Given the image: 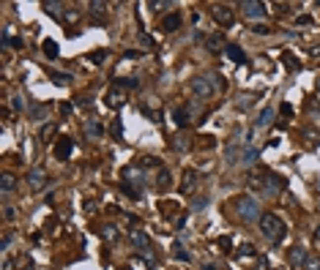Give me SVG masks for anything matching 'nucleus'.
Here are the masks:
<instances>
[{"label": "nucleus", "mask_w": 320, "mask_h": 270, "mask_svg": "<svg viewBox=\"0 0 320 270\" xmlns=\"http://www.w3.org/2000/svg\"><path fill=\"white\" fill-rule=\"evenodd\" d=\"M238 8H241V14L249 17V19H260L263 14H266V3H260V0H241Z\"/></svg>", "instance_id": "nucleus-5"}, {"label": "nucleus", "mask_w": 320, "mask_h": 270, "mask_svg": "<svg viewBox=\"0 0 320 270\" xmlns=\"http://www.w3.org/2000/svg\"><path fill=\"white\" fill-rule=\"evenodd\" d=\"M260 232L274 243V246H279V243L284 240V235H287V227H284V221L277 213H263L260 216Z\"/></svg>", "instance_id": "nucleus-2"}, {"label": "nucleus", "mask_w": 320, "mask_h": 270, "mask_svg": "<svg viewBox=\"0 0 320 270\" xmlns=\"http://www.w3.org/2000/svg\"><path fill=\"white\" fill-rule=\"evenodd\" d=\"M225 55H227V60H233V63H238V66L246 63V55H243V49L238 47V44H225Z\"/></svg>", "instance_id": "nucleus-14"}, {"label": "nucleus", "mask_w": 320, "mask_h": 270, "mask_svg": "<svg viewBox=\"0 0 320 270\" xmlns=\"http://www.w3.org/2000/svg\"><path fill=\"white\" fill-rule=\"evenodd\" d=\"M205 44H208V49H211V52H216V49L222 47V33H213V35H211V38H208Z\"/></svg>", "instance_id": "nucleus-36"}, {"label": "nucleus", "mask_w": 320, "mask_h": 270, "mask_svg": "<svg viewBox=\"0 0 320 270\" xmlns=\"http://www.w3.org/2000/svg\"><path fill=\"white\" fill-rule=\"evenodd\" d=\"M126 101H129V93H126L123 88H113V90H107V96H104V106H107V109H120Z\"/></svg>", "instance_id": "nucleus-6"}, {"label": "nucleus", "mask_w": 320, "mask_h": 270, "mask_svg": "<svg viewBox=\"0 0 320 270\" xmlns=\"http://www.w3.org/2000/svg\"><path fill=\"white\" fill-rule=\"evenodd\" d=\"M55 131H58V126H55V123H47V126L41 129V142H49V139L55 136Z\"/></svg>", "instance_id": "nucleus-34"}, {"label": "nucleus", "mask_w": 320, "mask_h": 270, "mask_svg": "<svg viewBox=\"0 0 320 270\" xmlns=\"http://www.w3.org/2000/svg\"><path fill=\"white\" fill-rule=\"evenodd\" d=\"M63 17H66V22H77V19H80V11H77V8H69Z\"/></svg>", "instance_id": "nucleus-45"}, {"label": "nucleus", "mask_w": 320, "mask_h": 270, "mask_svg": "<svg viewBox=\"0 0 320 270\" xmlns=\"http://www.w3.org/2000/svg\"><path fill=\"white\" fill-rule=\"evenodd\" d=\"M195 183H197V172H195V169H184V177H181V186H178V188H181V194H189Z\"/></svg>", "instance_id": "nucleus-16"}, {"label": "nucleus", "mask_w": 320, "mask_h": 270, "mask_svg": "<svg viewBox=\"0 0 320 270\" xmlns=\"http://www.w3.org/2000/svg\"><path fill=\"white\" fill-rule=\"evenodd\" d=\"M142 167H154V169H161V159H159V156H148V159L142 161Z\"/></svg>", "instance_id": "nucleus-40"}, {"label": "nucleus", "mask_w": 320, "mask_h": 270, "mask_svg": "<svg viewBox=\"0 0 320 270\" xmlns=\"http://www.w3.org/2000/svg\"><path fill=\"white\" fill-rule=\"evenodd\" d=\"M41 47H44V55H47V58H58V55H60L58 41H52V38H47V41H44Z\"/></svg>", "instance_id": "nucleus-30"}, {"label": "nucleus", "mask_w": 320, "mask_h": 270, "mask_svg": "<svg viewBox=\"0 0 320 270\" xmlns=\"http://www.w3.org/2000/svg\"><path fill=\"white\" fill-rule=\"evenodd\" d=\"M241 150H243L241 145H230V147H227V150H225L227 164H238V161H241Z\"/></svg>", "instance_id": "nucleus-26"}, {"label": "nucleus", "mask_w": 320, "mask_h": 270, "mask_svg": "<svg viewBox=\"0 0 320 270\" xmlns=\"http://www.w3.org/2000/svg\"><path fill=\"white\" fill-rule=\"evenodd\" d=\"M287 259H290L293 268H304V265H307V259H309V254L304 251L301 246H293L290 251H287Z\"/></svg>", "instance_id": "nucleus-13"}, {"label": "nucleus", "mask_w": 320, "mask_h": 270, "mask_svg": "<svg viewBox=\"0 0 320 270\" xmlns=\"http://www.w3.org/2000/svg\"><path fill=\"white\" fill-rule=\"evenodd\" d=\"M202 270H213V265H205V268H202Z\"/></svg>", "instance_id": "nucleus-58"}, {"label": "nucleus", "mask_w": 320, "mask_h": 270, "mask_svg": "<svg viewBox=\"0 0 320 270\" xmlns=\"http://www.w3.org/2000/svg\"><path fill=\"white\" fill-rule=\"evenodd\" d=\"M205 205H208V200H205V197H197V200L192 202V210H202Z\"/></svg>", "instance_id": "nucleus-46"}, {"label": "nucleus", "mask_w": 320, "mask_h": 270, "mask_svg": "<svg viewBox=\"0 0 320 270\" xmlns=\"http://www.w3.org/2000/svg\"><path fill=\"white\" fill-rule=\"evenodd\" d=\"M3 218H6V221H14V218H17V210H14L11 205H6V210H3Z\"/></svg>", "instance_id": "nucleus-48"}, {"label": "nucleus", "mask_w": 320, "mask_h": 270, "mask_svg": "<svg viewBox=\"0 0 320 270\" xmlns=\"http://www.w3.org/2000/svg\"><path fill=\"white\" fill-rule=\"evenodd\" d=\"M120 191H123L129 200H140V188H134L131 183H123V186H120Z\"/></svg>", "instance_id": "nucleus-33"}, {"label": "nucleus", "mask_w": 320, "mask_h": 270, "mask_svg": "<svg viewBox=\"0 0 320 270\" xmlns=\"http://www.w3.org/2000/svg\"><path fill=\"white\" fill-rule=\"evenodd\" d=\"M142 262L148 265V268H154V265H156V257H154V254H142Z\"/></svg>", "instance_id": "nucleus-49"}, {"label": "nucleus", "mask_w": 320, "mask_h": 270, "mask_svg": "<svg viewBox=\"0 0 320 270\" xmlns=\"http://www.w3.org/2000/svg\"><path fill=\"white\" fill-rule=\"evenodd\" d=\"M178 28H181V14L178 11L167 14L164 22H161V30H164V33H172V30H178Z\"/></svg>", "instance_id": "nucleus-17"}, {"label": "nucleus", "mask_w": 320, "mask_h": 270, "mask_svg": "<svg viewBox=\"0 0 320 270\" xmlns=\"http://www.w3.org/2000/svg\"><path fill=\"white\" fill-rule=\"evenodd\" d=\"M123 183H131V186H145L148 183V175H145V169L137 164H129L123 169Z\"/></svg>", "instance_id": "nucleus-7"}, {"label": "nucleus", "mask_w": 320, "mask_h": 270, "mask_svg": "<svg viewBox=\"0 0 320 270\" xmlns=\"http://www.w3.org/2000/svg\"><path fill=\"white\" fill-rule=\"evenodd\" d=\"M126 58H131V60H134V58H142V52H140V49H126Z\"/></svg>", "instance_id": "nucleus-52"}, {"label": "nucleus", "mask_w": 320, "mask_h": 270, "mask_svg": "<svg viewBox=\"0 0 320 270\" xmlns=\"http://www.w3.org/2000/svg\"><path fill=\"white\" fill-rule=\"evenodd\" d=\"M11 47H14V49H22L25 41H22V38H11Z\"/></svg>", "instance_id": "nucleus-54"}, {"label": "nucleus", "mask_w": 320, "mask_h": 270, "mask_svg": "<svg viewBox=\"0 0 320 270\" xmlns=\"http://www.w3.org/2000/svg\"><path fill=\"white\" fill-rule=\"evenodd\" d=\"M211 17L216 25H222V28H233L236 25V14H233L230 6H225V3H216V6L211 8Z\"/></svg>", "instance_id": "nucleus-4"}, {"label": "nucleus", "mask_w": 320, "mask_h": 270, "mask_svg": "<svg viewBox=\"0 0 320 270\" xmlns=\"http://www.w3.org/2000/svg\"><path fill=\"white\" fill-rule=\"evenodd\" d=\"M252 33H257V35H268V33H271V28H268V25H252Z\"/></svg>", "instance_id": "nucleus-44"}, {"label": "nucleus", "mask_w": 320, "mask_h": 270, "mask_svg": "<svg viewBox=\"0 0 320 270\" xmlns=\"http://www.w3.org/2000/svg\"><path fill=\"white\" fill-rule=\"evenodd\" d=\"M0 188H3V194H11L14 188H17V177H14L11 172H3V177H0Z\"/></svg>", "instance_id": "nucleus-21"}, {"label": "nucleus", "mask_w": 320, "mask_h": 270, "mask_svg": "<svg viewBox=\"0 0 320 270\" xmlns=\"http://www.w3.org/2000/svg\"><path fill=\"white\" fill-rule=\"evenodd\" d=\"M172 120H175L178 129H186V126H189V120H192V106H189V104H186V106H178V109L172 112Z\"/></svg>", "instance_id": "nucleus-12"}, {"label": "nucleus", "mask_w": 320, "mask_h": 270, "mask_svg": "<svg viewBox=\"0 0 320 270\" xmlns=\"http://www.w3.org/2000/svg\"><path fill=\"white\" fill-rule=\"evenodd\" d=\"M257 270H268V259L260 257V262H257Z\"/></svg>", "instance_id": "nucleus-55"}, {"label": "nucleus", "mask_w": 320, "mask_h": 270, "mask_svg": "<svg viewBox=\"0 0 320 270\" xmlns=\"http://www.w3.org/2000/svg\"><path fill=\"white\" fill-rule=\"evenodd\" d=\"M85 134L88 136H93V139H99V136H104V126L99 123V120H85Z\"/></svg>", "instance_id": "nucleus-18"}, {"label": "nucleus", "mask_w": 320, "mask_h": 270, "mask_svg": "<svg viewBox=\"0 0 320 270\" xmlns=\"http://www.w3.org/2000/svg\"><path fill=\"white\" fill-rule=\"evenodd\" d=\"M315 240H318V243H320V227H318V229H315Z\"/></svg>", "instance_id": "nucleus-57"}, {"label": "nucleus", "mask_w": 320, "mask_h": 270, "mask_svg": "<svg viewBox=\"0 0 320 270\" xmlns=\"http://www.w3.org/2000/svg\"><path fill=\"white\" fill-rule=\"evenodd\" d=\"M216 243H219V248H222V251H230V248H233V237H227V235H222Z\"/></svg>", "instance_id": "nucleus-42"}, {"label": "nucleus", "mask_w": 320, "mask_h": 270, "mask_svg": "<svg viewBox=\"0 0 320 270\" xmlns=\"http://www.w3.org/2000/svg\"><path fill=\"white\" fill-rule=\"evenodd\" d=\"M170 6H172V3H167V0H151V3H148V8H151V11H156V14L164 11V8H170Z\"/></svg>", "instance_id": "nucleus-35"}, {"label": "nucleus", "mask_w": 320, "mask_h": 270, "mask_svg": "<svg viewBox=\"0 0 320 270\" xmlns=\"http://www.w3.org/2000/svg\"><path fill=\"white\" fill-rule=\"evenodd\" d=\"M49 76H52V82H55V85H63V88H66V85H71V76H69V74H60V71H52Z\"/></svg>", "instance_id": "nucleus-32"}, {"label": "nucleus", "mask_w": 320, "mask_h": 270, "mask_svg": "<svg viewBox=\"0 0 320 270\" xmlns=\"http://www.w3.org/2000/svg\"><path fill=\"white\" fill-rule=\"evenodd\" d=\"M129 243L134 248H140V251H148L151 248V237L142 232V229H129Z\"/></svg>", "instance_id": "nucleus-9"}, {"label": "nucleus", "mask_w": 320, "mask_h": 270, "mask_svg": "<svg viewBox=\"0 0 320 270\" xmlns=\"http://www.w3.org/2000/svg\"><path fill=\"white\" fill-rule=\"evenodd\" d=\"M170 186H172V177H170V172H167L164 167H161L159 175H156V188H159V191H167Z\"/></svg>", "instance_id": "nucleus-22"}, {"label": "nucleus", "mask_w": 320, "mask_h": 270, "mask_svg": "<svg viewBox=\"0 0 320 270\" xmlns=\"http://www.w3.org/2000/svg\"><path fill=\"white\" fill-rule=\"evenodd\" d=\"M41 8L47 14H52V17H58V11H63V3H58V0H44Z\"/></svg>", "instance_id": "nucleus-27"}, {"label": "nucleus", "mask_w": 320, "mask_h": 270, "mask_svg": "<svg viewBox=\"0 0 320 270\" xmlns=\"http://www.w3.org/2000/svg\"><path fill=\"white\" fill-rule=\"evenodd\" d=\"M208 82H211V88L213 90H225L227 88V82H225V76H222V74H216V71H208Z\"/></svg>", "instance_id": "nucleus-25"}, {"label": "nucleus", "mask_w": 320, "mask_h": 270, "mask_svg": "<svg viewBox=\"0 0 320 270\" xmlns=\"http://www.w3.org/2000/svg\"><path fill=\"white\" fill-rule=\"evenodd\" d=\"M249 183H252V188L260 191L263 197H277L279 191H284V186H287V180H284L282 175H277V172H271V169H252L249 172Z\"/></svg>", "instance_id": "nucleus-1"}, {"label": "nucleus", "mask_w": 320, "mask_h": 270, "mask_svg": "<svg viewBox=\"0 0 320 270\" xmlns=\"http://www.w3.org/2000/svg\"><path fill=\"white\" fill-rule=\"evenodd\" d=\"M274 118H277V109H274V106H266V109L260 112V118L255 120V129H268V126H274Z\"/></svg>", "instance_id": "nucleus-15"}, {"label": "nucleus", "mask_w": 320, "mask_h": 270, "mask_svg": "<svg viewBox=\"0 0 320 270\" xmlns=\"http://www.w3.org/2000/svg\"><path fill=\"white\" fill-rule=\"evenodd\" d=\"M11 240H14V235H3V243H0V248H3V251H6V248L11 246Z\"/></svg>", "instance_id": "nucleus-51"}, {"label": "nucleus", "mask_w": 320, "mask_h": 270, "mask_svg": "<svg viewBox=\"0 0 320 270\" xmlns=\"http://www.w3.org/2000/svg\"><path fill=\"white\" fill-rule=\"evenodd\" d=\"M304 270H320V257H309L307 265H304Z\"/></svg>", "instance_id": "nucleus-43"}, {"label": "nucleus", "mask_w": 320, "mask_h": 270, "mask_svg": "<svg viewBox=\"0 0 320 270\" xmlns=\"http://www.w3.org/2000/svg\"><path fill=\"white\" fill-rule=\"evenodd\" d=\"M71 109H74L71 104H60V115H63V118H69V115H71Z\"/></svg>", "instance_id": "nucleus-50"}, {"label": "nucleus", "mask_w": 320, "mask_h": 270, "mask_svg": "<svg viewBox=\"0 0 320 270\" xmlns=\"http://www.w3.org/2000/svg\"><path fill=\"white\" fill-rule=\"evenodd\" d=\"M192 93L197 96V99H211L216 90L211 88V82H208V76H195V82H192Z\"/></svg>", "instance_id": "nucleus-8"}, {"label": "nucleus", "mask_w": 320, "mask_h": 270, "mask_svg": "<svg viewBox=\"0 0 320 270\" xmlns=\"http://www.w3.org/2000/svg\"><path fill=\"white\" fill-rule=\"evenodd\" d=\"M3 270H14V262H11V259H3Z\"/></svg>", "instance_id": "nucleus-56"}, {"label": "nucleus", "mask_w": 320, "mask_h": 270, "mask_svg": "<svg viewBox=\"0 0 320 270\" xmlns=\"http://www.w3.org/2000/svg\"><path fill=\"white\" fill-rule=\"evenodd\" d=\"M44 183H47V172H44L41 167H36V169H30V172H28V186L33 188V191L44 188Z\"/></svg>", "instance_id": "nucleus-10"}, {"label": "nucleus", "mask_w": 320, "mask_h": 270, "mask_svg": "<svg viewBox=\"0 0 320 270\" xmlns=\"http://www.w3.org/2000/svg\"><path fill=\"white\" fill-rule=\"evenodd\" d=\"M71 150H74V142L69 139V136H63V139H58V145H55V159L58 161H66L71 156Z\"/></svg>", "instance_id": "nucleus-11"}, {"label": "nucleus", "mask_w": 320, "mask_h": 270, "mask_svg": "<svg viewBox=\"0 0 320 270\" xmlns=\"http://www.w3.org/2000/svg\"><path fill=\"white\" fill-rule=\"evenodd\" d=\"M238 254L241 257H255V246L252 243H243V246H238Z\"/></svg>", "instance_id": "nucleus-41"}, {"label": "nucleus", "mask_w": 320, "mask_h": 270, "mask_svg": "<svg viewBox=\"0 0 320 270\" xmlns=\"http://www.w3.org/2000/svg\"><path fill=\"white\" fill-rule=\"evenodd\" d=\"M88 8H90V14H93L99 22L107 17V3H101V0H93V3H88Z\"/></svg>", "instance_id": "nucleus-24"}, {"label": "nucleus", "mask_w": 320, "mask_h": 270, "mask_svg": "<svg viewBox=\"0 0 320 270\" xmlns=\"http://www.w3.org/2000/svg\"><path fill=\"white\" fill-rule=\"evenodd\" d=\"M137 85H140L137 76H131V79H115V88H137Z\"/></svg>", "instance_id": "nucleus-37"}, {"label": "nucleus", "mask_w": 320, "mask_h": 270, "mask_svg": "<svg viewBox=\"0 0 320 270\" xmlns=\"http://www.w3.org/2000/svg\"><path fill=\"white\" fill-rule=\"evenodd\" d=\"M11 109H14V112H22V109H25V96H19V93L11 96Z\"/></svg>", "instance_id": "nucleus-38"}, {"label": "nucleus", "mask_w": 320, "mask_h": 270, "mask_svg": "<svg viewBox=\"0 0 320 270\" xmlns=\"http://www.w3.org/2000/svg\"><path fill=\"white\" fill-rule=\"evenodd\" d=\"M255 101H257V93H243L241 99L236 101V109L238 112H246V109H252V106H255Z\"/></svg>", "instance_id": "nucleus-19"}, {"label": "nucleus", "mask_w": 320, "mask_h": 270, "mask_svg": "<svg viewBox=\"0 0 320 270\" xmlns=\"http://www.w3.org/2000/svg\"><path fill=\"white\" fill-rule=\"evenodd\" d=\"M282 63L287 66L290 71H298V68H301V63H298V58H296L293 52H282Z\"/></svg>", "instance_id": "nucleus-28"}, {"label": "nucleus", "mask_w": 320, "mask_h": 270, "mask_svg": "<svg viewBox=\"0 0 320 270\" xmlns=\"http://www.w3.org/2000/svg\"><path fill=\"white\" fill-rule=\"evenodd\" d=\"M236 213H238V218H243V221H260V205H257V200L255 197H238L236 200Z\"/></svg>", "instance_id": "nucleus-3"}, {"label": "nucleus", "mask_w": 320, "mask_h": 270, "mask_svg": "<svg viewBox=\"0 0 320 270\" xmlns=\"http://www.w3.org/2000/svg\"><path fill=\"white\" fill-rule=\"evenodd\" d=\"M260 159V150H257V147H243L241 150V161H238V164H255V161Z\"/></svg>", "instance_id": "nucleus-20"}, {"label": "nucleus", "mask_w": 320, "mask_h": 270, "mask_svg": "<svg viewBox=\"0 0 320 270\" xmlns=\"http://www.w3.org/2000/svg\"><path fill=\"white\" fill-rule=\"evenodd\" d=\"M172 254H175V257L181 259V262H189V259H192V257H189V251L184 248V243H178V240L172 243Z\"/></svg>", "instance_id": "nucleus-31"}, {"label": "nucleus", "mask_w": 320, "mask_h": 270, "mask_svg": "<svg viewBox=\"0 0 320 270\" xmlns=\"http://www.w3.org/2000/svg\"><path fill=\"white\" fill-rule=\"evenodd\" d=\"M298 25H312V17H309V14H304V17H298Z\"/></svg>", "instance_id": "nucleus-53"}, {"label": "nucleus", "mask_w": 320, "mask_h": 270, "mask_svg": "<svg viewBox=\"0 0 320 270\" xmlns=\"http://www.w3.org/2000/svg\"><path fill=\"white\" fill-rule=\"evenodd\" d=\"M101 237H104L107 243H115V240H118V227H113V224H107V227L101 229Z\"/></svg>", "instance_id": "nucleus-29"}, {"label": "nucleus", "mask_w": 320, "mask_h": 270, "mask_svg": "<svg viewBox=\"0 0 320 270\" xmlns=\"http://www.w3.org/2000/svg\"><path fill=\"white\" fill-rule=\"evenodd\" d=\"M110 134H113L115 139H120V136H123V123H120V120H113V126H110Z\"/></svg>", "instance_id": "nucleus-39"}, {"label": "nucleus", "mask_w": 320, "mask_h": 270, "mask_svg": "<svg viewBox=\"0 0 320 270\" xmlns=\"http://www.w3.org/2000/svg\"><path fill=\"white\" fill-rule=\"evenodd\" d=\"M170 145H172V150H175V153H186V150H189V136L178 134V136H172Z\"/></svg>", "instance_id": "nucleus-23"}, {"label": "nucleus", "mask_w": 320, "mask_h": 270, "mask_svg": "<svg viewBox=\"0 0 320 270\" xmlns=\"http://www.w3.org/2000/svg\"><path fill=\"white\" fill-rule=\"evenodd\" d=\"M104 55H107V52H101V49H96V52H90V60H93L96 66H99V63H104Z\"/></svg>", "instance_id": "nucleus-47"}]
</instances>
